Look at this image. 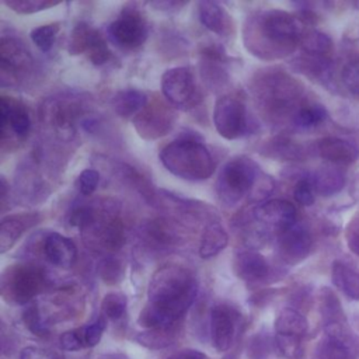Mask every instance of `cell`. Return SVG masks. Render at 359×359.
Wrapping results in <instances>:
<instances>
[{
  "label": "cell",
  "mask_w": 359,
  "mask_h": 359,
  "mask_svg": "<svg viewBox=\"0 0 359 359\" xmlns=\"http://www.w3.org/2000/svg\"><path fill=\"white\" fill-rule=\"evenodd\" d=\"M198 294L194 273L178 264L158 268L147 287V304L139 316V324L147 330L171 328L192 306Z\"/></svg>",
  "instance_id": "6da1fadb"
},
{
  "label": "cell",
  "mask_w": 359,
  "mask_h": 359,
  "mask_svg": "<svg viewBox=\"0 0 359 359\" xmlns=\"http://www.w3.org/2000/svg\"><path fill=\"white\" fill-rule=\"evenodd\" d=\"M304 34L303 21L296 15L278 8L251 14L243 28L245 49L264 60L290 55Z\"/></svg>",
  "instance_id": "7a4b0ae2"
},
{
  "label": "cell",
  "mask_w": 359,
  "mask_h": 359,
  "mask_svg": "<svg viewBox=\"0 0 359 359\" xmlns=\"http://www.w3.org/2000/svg\"><path fill=\"white\" fill-rule=\"evenodd\" d=\"M160 161L167 171L187 181L208 180L215 170L210 151L192 137H181L164 146Z\"/></svg>",
  "instance_id": "3957f363"
},
{
  "label": "cell",
  "mask_w": 359,
  "mask_h": 359,
  "mask_svg": "<svg viewBox=\"0 0 359 359\" xmlns=\"http://www.w3.org/2000/svg\"><path fill=\"white\" fill-rule=\"evenodd\" d=\"M259 174V165L247 156H237L229 160L217 178L216 189L219 199L227 206L236 205L250 195Z\"/></svg>",
  "instance_id": "277c9868"
},
{
  "label": "cell",
  "mask_w": 359,
  "mask_h": 359,
  "mask_svg": "<svg viewBox=\"0 0 359 359\" xmlns=\"http://www.w3.org/2000/svg\"><path fill=\"white\" fill-rule=\"evenodd\" d=\"M46 286L45 273L34 265L17 264L8 266L0 280L1 296L11 304H27Z\"/></svg>",
  "instance_id": "5b68a950"
},
{
  "label": "cell",
  "mask_w": 359,
  "mask_h": 359,
  "mask_svg": "<svg viewBox=\"0 0 359 359\" xmlns=\"http://www.w3.org/2000/svg\"><path fill=\"white\" fill-rule=\"evenodd\" d=\"M255 94L268 111L280 114L299 98L302 86L282 72H271L257 79Z\"/></svg>",
  "instance_id": "8992f818"
},
{
  "label": "cell",
  "mask_w": 359,
  "mask_h": 359,
  "mask_svg": "<svg viewBox=\"0 0 359 359\" xmlns=\"http://www.w3.org/2000/svg\"><path fill=\"white\" fill-rule=\"evenodd\" d=\"M161 93L171 107L181 109H189L201 100L194 73L188 66L165 70L161 76Z\"/></svg>",
  "instance_id": "52a82bcc"
},
{
  "label": "cell",
  "mask_w": 359,
  "mask_h": 359,
  "mask_svg": "<svg viewBox=\"0 0 359 359\" xmlns=\"http://www.w3.org/2000/svg\"><path fill=\"white\" fill-rule=\"evenodd\" d=\"M213 123L217 133L227 140L244 136L250 123L243 100L236 94L220 95L213 108Z\"/></svg>",
  "instance_id": "ba28073f"
},
{
  "label": "cell",
  "mask_w": 359,
  "mask_h": 359,
  "mask_svg": "<svg viewBox=\"0 0 359 359\" xmlns=\"http://www.w3.org/2000/svg\"><path fill=\"white\" fill-rule=\"evenodd\" d=\"M175 122V112L171 105L158 98H153L133 118V128L146 140L165 136Z\"/></svg>",
  "instance_id": "9c48e42d"
},
{
  "label": "cell",
  "mask_w": 359,
  "mask_h": 359,
  "mask_svg": "<svg viewBox=\"0 0 359 359\" xmlns=\"http://www.w3.org/2000/svg\"><path fill=\"white\" fill-rule=\"evenodd\" d=\"M111 41L123 49H136L147 38V27L140 11L128 4L122 8L119 17L108 27Z\"/></svg>",
  "instance_id": "30bf717a"
},
{
  "label": "cell",
  "mask_w": 359,
  "mask_h": 359,
  "mask_svg": "<svg viewBox=\"0 0 359 359\" xmlns=\"http://www.w3.org/2000/svg\"><path fill=\"white\" fill-rule=\"evenodd\" d=\"M32 59L24 43L15 38L3 36L0 41V84L14 87L20 80V72L29 69Z\"/></svg>",
  "instance_id": "8fae6325"
},
{
  "label": "cell",
  "mask_w": 359,
  "mask_h": 359,
  "mask_svg": "<svg viewBox=\"0 0 359 359\" xmlns=\"http://www.w3.org/2000/svg\"><path fill=\"white\" fill-rule=\"evenodd\" d=\"M88 247L97 251L115 252L125 243V227L118 217L97 220L93 226L81 231Z\"/></svg>",
  "instance_id": "7c38bea8"
},
{
  "label": "cell",
  "mask_w": 359,
  "mask_h": 359,
  "mask_svg": "<svg viewBox=\"0 0 359 359\" xmlns=\"http://www.w3.org/2000/svg\"><path fill=\"white\" fill-rule=\"evenodd\" d=\"M252 215L257 222L271 227L278 234L296 224V208L285 199H271L259 203Z\"/></svg>",
  "instance_id": "4fadbf2b"
},
{
  "label": "cell",
  "mask_w": 359,
  "mask_h": 359,
  "mask_svg": "<svg viewBox=\"0 0 359 359\" xmlns=\"http://www.w3.org/2000/svg\"><path fill=\"white\" fill-rule=\"evenodd\" d=\"M313 240L309 230L304 226L294 224L286 231L279 234L278 251L283 262L289 265L299 264L311 251Z\"/></svg>",
  "instance_id": "5bb4252c"
},
{
  "label": "cell",
  "mask_w": 359,
  "mask_h": 359,
  "mask_svg": "<svg viewBox=\"0 0 359 359\" xmlns=\"http://www.w3.org/2000/svg\"><path fill=\"white\" fill-rule=\"evenodd\" d=\"M236 317L231 309L224 304H216L210 311L212 344L219 352H226L234 339Z\"/></svg>",
  "instance_id": "9a60e30c"
},
{
  "label": "cell",
  "mask_w": 359,
  "mask_h": 359,
  "mask_svg": "<svg viewBox=\"0 0 359 359\" xmlns=\"http://www.w3.org/2000/svg\"><path fill=\"white\" fill-rule=\"evenodd\" d=\"M234 272L236 275L248 283L265 282L271 275V266L268 261L257 251L243 250L234 255Z\"/></svg>",
  "instance_id": "2e32d148"
},
{
  "label": "cell",
  "mask_w": 359,
  "mask_h": 359,
  "mask_svg": "<svg viewBox=\"0 0 359 359\" xmlns=\"http://www.w3.org/2000/svg\"><path fill=\"white\" fill-rule=\"evenodd\" d=\"M0 126H1V136L10 132L14 136L24 139L31 128V119L28 115L27 108L21 102H15L6 95L0 97Z\"/></svg>",
  "instance_id": "e0dca14e"
},
{
  "label": "cell",
  "mask_w": 359,
  "mask_h": 359,
  "mask_svg": "<svg viewBox=\"0 0 359 359\" xmlns=\"http://www.w3.org/2000/svg\"><path fill=\"white\" fill-rule=\"evenodd\" d=\"M46 259L59 268L69 269L77 259V248L74 243L59 233H50L45 237L42 244Z\"/></svg>",
  "instance_id": "ac0fdd59"
},
{
  "label": "cell",
  "mask_w": 359,
  "mask_h": 359,
  "mask_svg": "<svg viewBox=\"0 0 359 359\" xmlns=\"http://www.w3.org/2000/svg\"><path fill=\"white\" fill-rule=\"evenodd\" d=\"M198 14H199L201 24L216 35L229 36L234 29L230 14L216 1H209V0L199 1Z\"/></svg>",
  "instance_id": "d6986e66"
},
{
  "label": "cell",
  "mask_w": 359,
  "mask_h": 359,
  "mask_svg": "<svg viewBox=\"0 0 359 359\" xmlns=\"http://www.w3.org/2000/svg\"><path fill=\"white\" fill-rule=\"evenodd\" d=\"M41 222V216L36 213H24V215H11L6 216L0 222V252L10 250L21 234L31 226H35Z\"/></svg>",
  "instance_id": "ffe728a7"
},
{
  "label": "cell",
  "mask_w": 359,
  "mask_h": 359,
  "mask_svg": "<svg viewBox=\"0 0 359 359\" xmlns=\"http://www.w3.org/2000/svg\"><path fill=\"white\" fill-rule=\"evenodd\" d=\"M320 156L334 164H351L358 160L359 150L348 140L328 136L317 143Z\"/></svg>",
  "instance_id": "44dd1931"
},
{
  "label": "cell",
  "mask_w": 359,
  "mask_h": 359,
  "mask_svg": "<svg viewBox=\"0 0 359 359\" xmlns=\"http://www.w3.org/2000/svg\"><path fill=\"white\" fill-rule=\"evenodd\" d=\"M144 236L156 245L170 247L181 241L182 233L177 223L164 217H156L144 224Z\"/></svg>",
  "instance_id": "7402d4cb"
},
{
  "label": "cell",
  "mask_w": 359,
  "mask_h": 359,
  "mask_svg": "<svg viewBox=\"0 0 359 359\" xmlns=\"http://www.w3.org/2000/svg\"><path fill=\"white\" fill-rule=\"evenodd\" d=\"M147 102V94L136 88L121 90L112 97V108L121 118H135Z\"/></svg>",
  "instance_id": "603a6c76"
},
{
  "label": "cell",
  "mask_w": 359,
  "mask_h": 359,
  "mask_svg": "<svg viewBox=\"0 0 359 359\" xmlns=\"http://www.w3.org/2000/svg\"><path fill=\"white\" fill-rule=\"evenodd\" d=\"M307 328L309 323L306 317L300 311L290 307L282 309L275 318V335L302 339L307 332Z\"/></svg>",
  "instance_id": "cb8c5ba5"
},
{
  "label": "cell",
  "mask_w": 359,
  "mask_h": 359,
  "mask_svg": "<svg viewBox=\"0 0 359 359\" xmlns=\"http://www.w3.org/2000/svg\"><path fill=\"white\" fill-rule=\"evenodd\" d=\"M314 191L323 196H330L339 192L345 185V174L332 165L317 168L310 178Z\"/></svg>",
  "instance_id": "d4e9b609"
},
{
  "label": "cell",
  "mask_w": 359,
  "mask_h": 359,
  "mask_svg": "<svg viewBox=\"0 0 359 359\" xmlns=\"http://www.w3.org/2000/svg\"><path fill=\"white\" fill-rule=\"evenodd\" d=\"M229 243L227 231L219 222L208 223L199 243V257L203 259H209L216 257L222 250L226 248Z\"/></svg>",
  "instance_id": "484cf974"
},
{
  "label": "cell",
  "mask_w": 359,
  "mask_h": 359,
  "mask_svg": "<svg viewBox=\"0 0 359 359\" xmlns=\"http://www.w3.org/2000/svg\"><path fill=\"white\" fill-rule=\"evenodd\" d=\"M334 285L348 297L359 300V273L341 261H335L331 268Z\"/></svg>",
  "instance_id": "4316f807"
},
{
  "label": "cell",
  "mask_w": 359,
  "mask_h": 359,
  "mask_svg": "<svg viewBox=\"0 0 359 359\" xmlns=\"http://www.w3.org/2000/svg\"><path fill=\"white\" fill-rule=\"evenodd\" d=\"M300 46L306 55L314 57H327L332 52V41L331 38L317 29L304 31Z\"/></svg>",
  "instance_id": "83f0119b"
},
{
  "label": "cell",
  "mask_w": 359,
  "mask_h": 359,
  "mask_svg": "<svg viewBox=\"0 0 359 359\" xmlns=\"http://www.w3.org/2000/svg\"><path fill=\"white\" fill-rule=\"evenodd\" d=\"M94 32H95V28H93L87 22H84V21L77 22L70 32L69 42H67V52L70 55L86 53L90 46Z\"/></svg>",
  "instance_id": "f1b7e54d"
},
{
  "label": "cell",
  "mask_w": 359,
  "mask_h": 359,
  "mask_svg": "<svg viewBox=\"0 0 359 359\" xmlns=\"http://www.w3.org/2000/svg\"><path fill=\"white\" fill-rule=\"evenodd\" d=\"M265 149L266 150H262V153L280 160H299L303 156V150L299 144L283 137H276L271 140L268 146H265Z\"/></svg>",
  "instance_id": "f546056e"
},
{
  "label": "cell",
  "mask_w": 359,
  "mask_h": 359,
  "mask_svg": "<svg viewBox=\"0 0 359 359\" xmlns=\"http://www.w3.org/2000/svg\"><path fill=\"white\" fill-rule=\"evenodd\" d=\"M325 118L327 111L318 104H311L299 108L293 115V122L299 128H313L324 122Z\"/></svg>",
  "instance_id": "4dcf8cb0"
},
{
  "label": "cell",
  "mask_w": 359,
  "mask_h": 359,
  "mask_svg": "<svg viewBox=\"0 0 359 359\" xmlns=\"http://www.w3.org/2000/svg\"><path fill=\"white\" fill-rule=\"evenodd\" d=\"M136 339L143 346H147L151 349H160L172 344L174 334L171 328H154V330H147L144 332H140L136 337Z\"/></svg>",
  "instance_id": "1f68e13d"
},
{
  "label": "cell",
  "mask_w": 359,
  "mask_h": 359,
  "mask_svg": "<svg viewBox=\"0 0 359 359\" xmlns=\"http://www.w3.org/2000/svg\"><path fill=\"white\" fill-rule=\"evenodd\" d=\"M126 304H128V299L123 293L109 292L104 296L101 302L102 316L109 320H119L126 311Z\"/></svg>",
  "instance_id": "d6a6232c"
},
{
  "label": "cell",
  "mask_w": 359,
  "mask_h": 359,
  "mask_svg": "<svg viewBox=\"0 0 359 359\" xmlns=\"http://www.w3.org/2000/svg\"><path fill=\"white\" fill-rule=\"evenodd\" d=\"M22 320H24L27 328L32 334H35L38 337H46L49 334V325L45 321V318L39 310V306L35 302L34 303L31 302L25 307V310L22 313Z\"/></svg>",
  "instance_id": "836d02e7"
},
{
  "label": "cell",
  "mask_w": 359,
  "mask_h": 359,
  "mask_svg": "<svg viewBox=\"0 0 359 359\" xmlns=\"http://www.w3.org/2000/svg\"><path fill=\"white\" fill-rule=\"evenodd\" d=\"M57 31H59V24L52 22V24H45V25H39V27L34 28L31 31L29 36H31V41L34 42V45L39 50L49 52L55 43Z\"/></svg>",
  "instance_id": "e575fe53"
},
{
  "label": "cell",
  "mask_w": 359,
  "mask_h": 359,
  "mask_svg": "<svg viewBox=\"0 0 359 359\" xmlns=\"http://www.w3.org/2000/svg\"><path fill=\"white\" fill-rule=\"evenodd\" d=\"M100 212L93 205H79L69 215V223L81 231L93 226L100 219Z\"/></svg>",
  "instance_id": "d590c367"
},
{
  "label": "cell",
  "mask_w": 359,
  "mask_h": 359,
  "mask_svg": "<svg viewBox=\"0 0 359 359\" xmlns=\"http://www.w3.org/2000/svg\"><path fill=\"white\" fill-rule=\"evenodd\" d=\"M86 53H87L88 60H90L93 65H95V66L105 65V63L111 59L112 53H111V50H109V48H108L105 39L102 38V35L100 34L98 29H95V32H94V35H93V39H91V42H90V46H88V49H87Z\"/></svg>",
  "instance_id": "8d00e7d4"
},
{
  "label": "cell",
  "mask_w": 359,
  "mask_h": 359,
  "mask_svg": "<svg viewBox=\"0 0 359 359\" xmlns=\"http://www.w3.org/2000/svg\"><path fill=\"white\" fill-rule=\"evenodd\" d=\"M57 1L49 0H4V6L17 14H34L57 6Z\"/></svg>",
  "instance_id": "74e56055"
},
{
  "label": "cell",
  "mask_w": 359,
  "mask_h": 359,
  "mask_svg": "<svg viewBox=\"0 0 359 359\" xmlns=\"http://www.w3.org/2000/svg\"><path fill=\"white\" fill-rule=\"evenodd\" d=\"M98 273L107 285H114L122 279L123 268H122V264L116 258L107 257L101 261V264L98 266Z\"/></svg>",
  "instance_id": "f35d334b"
},
{
  "label": "cell",
  "mask_w": 359,
  "mask_h": 359,
  "mask_svg": "<svg viewBox=\"0 0 359 359\" xmlns=\"http://www.w3.org/2000/svg\"><path fill=\"white\" fill-rule=\"evenodd\" d=\"M273 188H275L273 178L261 172L248 195V199L251 202H262L264 203V202H266V198L272 194Z\"/></svg>",
  "instance_id": "ab89813d"
},
{
  "label": "cell",
  "mask_w": 359,
  "mask_h": 359,
  "mask_svg": "<svg viewBox=\"0 0 359 359\" xmlns=\"http://www.w3.org/2000/svg\"><path fill=\"white\" fill-rule=\"evenodd\" d=\"M98 182H100L98 171L94 168H86L77 177L79 192L84 196H90L97 189Z\"/></svg>",
  "instance_id": "60d3db41"
},
{
  "label": "cell",
  "mask_w": 359,
  "mask_h": 359,
  "mask_svg": "<svg viewBox=\"0 0 359 359\" xmlns=\"http://www.w3.org/2000/svg\"><path fill=\"white\" fill-rule=\"evenodd\" d=\"M294 201L302 206H311L314 203V188L310 178H302L293 188Z\"/></svg>",
  "instance_id": "b9f144b4"
},
{
  "label": "cell",
  "mask_w": 359,
  "mask_h": 359,
  "mask_svg": "<svg viewBox=\"0 0 359 359\" xmlns=\"http://www.w3.org/2000/svg\"><path fill=\"white\" fill-rule=\"evenodd\" d=\"M107 317L100 316L95 321L87 324L86 327H83V335H84V341H86V346H95L102 337V332L105 330L107 325Z\"/></svg>",
  "instance_id": "7bdbcfd3"
},
{
  "label": "cell",
  "mask_w": 359,
  "mask_h": 359,
  "mask_svg": "<svg viewBox=\"0 0 359 359\" xmlns=\"http://www.w3.org/2000/svg\"><path fill=\"white\" fill-rule=\"evenodd\" d=\"M60 346L66 351H80L86 346V341H84V335H83V328H77V330H70L66 331L60 335Z\"/></svg>",
  "instance_id": "ee69618b"
},
{
  "label": "cell",
  "mask_w": 359,
  "mask_h": 359,
  "mask_svg": "<svg viewBox=\"0 0 359 359\" xmlns=\"http://www.w3.org/2000/svg\"><path fill=\"white\" fill-rule=\"evenodd\" d=\"M300 338H293V337H275L276 348L279 353L287 359H293L299 355L300 352Z\"/></svg>",
  "instance_id": "f6af8a7d"
},
{
  "label": "cell",
  "mask_w": 359,
  "mask_h": 359,
  "mask_svg": "<svg viewBox=\"0 0 359 359\" xmlns=\"http://www.w3.org/2000/svg\"><path fill=\"white\" fill-rule=\"evenodd\" d=\"M342 81L351 93L359 95V59L349 62L344 67Z\"/></svg>",
  "instance_id": "bcb514c9"
},
{
  "label": "cell",
  "mask_w": 359,
  "mask_h": 359,
  "mask_svg": "<svg viewBox=\"0 0 359 359\" xmlns=\"http://www.w3.org/2000/svg\"><path fill=\"white\" fill-rule=\"evenodd\" d=\"M346 243L351 251L359 255V213L352 217L346 227Z\"/></svg>",
  "instance_id": "7dc6e473"
},
{
  "label": "cell",
  "mask_w": 359,
  "mask_h": 359,
  "mask_svg": "<svg viewBox=\"0 0 359 359\" xmlns=\"http://www.w3.org/2000/svg\"><path fill=\"white\" fill-rule=\"evenodd\" d=\"M20 359H57V356L43 348L38 346H27L21 351Z\"/></svg>",
  "instance_id": "c3c4849f"
},
{
  "label": "cell",
  "mask_w": 359,
  "mask_h": 359,
  "mask_svg": "<svg viewBox=\"0 0 359 359\" xmlns=\"http://www.w3.org/2000/svg\"><path fill=\"white\" fill-rule=\"evenodd\" d=\"M151 7L163 11H177L187 6V1H178V0H163V1H151L149 3Z\"/></svg>",
  "instance_id": "681fc988"
},
{
  "label": "cell",
  "mask_w": 359,
  "mask_h": 359,
  "mask_svg": "<svg viewBox=\"0 0 359 359\" xmlns=\"http://www.w3.org/2000/svg\"><path fill=\"white\" fill-rule=\"evenodd\" d=\"M167 359H208V358L205 353H202L199 351L187 348V349H181V351L171 353Z\"/></svg>",
  "instance_id": "f907efd6"
},
{
  "label": "cell",
  "mask_w": 359,
  "mask_h": 359,
  "mask_svg": "<svg viewBox=\"0 0 359 359\" xmlns=\"http://www.w3.org/2000/svg\"><path fill=\"white\" fill-rule=\"evenodd\" d=\"M80 125H81V128H83L86 132L94 133V132L97 130V128H98L100 123H98V121H97L94 116H87V118L81 119Z\"/></svg>",
  "instance_id": "816d5d0a"
},
{
  "label": "cell",
  "mask_w": 359,
  "mask_h": 359,
  "mask_svg": "<svg viewBox=\"0 0 359 359\" xmlns=\"http://www.w3.org/2000/svg\"><path fill=\"white\" fill-rule=\"evenodd\" d=\"M7 192H8V184H7L6 178L1 177V178H0V203H1V210H4Z\"/></svg>",
  "instance_id": "f5cc1de1"
}]
</instances>
